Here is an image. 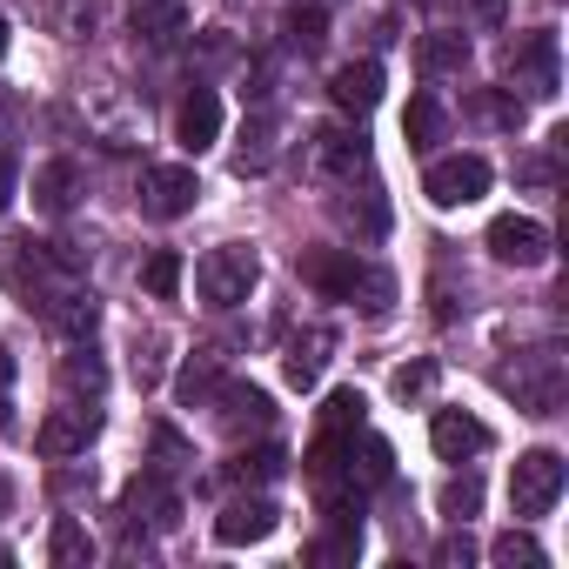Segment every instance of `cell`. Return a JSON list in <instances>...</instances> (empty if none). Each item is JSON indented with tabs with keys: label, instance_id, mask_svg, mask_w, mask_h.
Segmentation results:
<instances>
[{
	"label": "cell",
	"instance_id": "cell-1",
	"mask_svg": "<svg viewBox=\"0 0 569 569\" xmlns=\"http://www.w3.org/2000/svg\"><path fill=\"white\" fill-rule=\"evenodd\" d=\"M254 281H261V254L241 248V241L208 248V254L194 261V296H201L208 309H234V302H248V296H254Z\"/></svg>",
	"mask_w": 569,
	"mask_h": 569
},
{
	"label": "cell",
	"instance_id": "cell-2",
	"mask_svg": "<svg viewBox=\"0 0 569 569\" xmlns=\"http://www.w3.org/2000/svg\"><path fill=\"white\" fill-rule=\"evenodd\" d=\"M562 456L556 449H529V456H516V469H509V509L529 522V516H549L556 509V496H562Z\"/></svg>",
	"mask_w": 569,
	"mask_h": 569
},
{
	"label": "cell",
	"instance_id": "cell-3",
	"mask_svg": "<svg viewBox=\"0 0 569 569\" xmlns=\"http://www.w3.org/2000/svg\"><path fill=\"white\" fill-rule=\"evenodd\" d=\"M529 416H556V402H562V356L556 349H536V356H522L516 369H502L496 376Z\"/></svg>",
	"mask_w": 569,
	"mask_h": 569
},
{
	"label": "cell",
	"instance_id": "cell-4",
	"mask_svg": "<svg viewBox=\"0 0 569 569\" xmlns=\"http://www.w3.org/2000/svg\"><path fill=\"white\" fill-rule=\"evenodd\" d=\"M422 194H429L436 208H469V201L489 194V161H482V154H442V161L422 174Z\"/></svg>",
	"mask_w": 569,
	"mask_h": 569
},
{
	"label": "cell",
	"instance_id": "cell-5",
	"mask_svg": "<svg viewBox=\"0 0 569 569\" xmlns=\"http://www.w3.org/2000/svg\"><path fill=\"white\" fill-rule=\"evenodd\" d=\"M509 81L529 101H556V88H562V74H556V34H522L509 48Z\"/></svg>",
	"mask_w": 569,
	"mask_h": 569
},
{
	"label": "cell",
	"instance_id": "cell-6",
	"mask_svg": "<svg viewBox=\"0 0 569 569\" xmlns=\"http://www.w3.org/2000/svg\"><path fill=\"white\" fill-rule=\"evenodd\" d=\"M489 254L502 268H542L549 261V228L529 221V214H496L489 221Z\"/></svg>",
	"mask_w": 569,
	"mask_h": 569
},
{
	"label": "cell",
	"instance_id": "cell-7",
	"mask_svg": "<svg viewBox=\"0 0 569 569\" xmlns=\"http://www.w3.org/2000/svg\"><path fill=\"white\" fill-rule=\"evenodd\" d=\"M194 201H201L194 168H148V174H141V214H154V221H181Z\"/></svg>",
	"mask_w": 569,
	"mask_h": 569
},
{
	"label": "cell",
	"instance_id": "cell-8",
	"mask_svg": "<svg viewBox=\"0 0 569 569\" xmlns=\"http://www.w3.org/2000/svg\"><path fill=\"white\" fill-rule=\"evenodd\" d=\"M356 248H302L296 254V274L309 281L316 296H329V302H349V289H356Z\"/></svg>",
	"mask_w": 569,
	"mask_h": 569
},
{
	"label": "cell",
	"instance_id": "cell-9",
	"mask_svg": "<svg viewBox=\"0 0 569 569\" xmlns=\"http://www.w3.org/2000/svg\"><path fill=\"white\" fill-rule=\"evenodd\" d=\"M274 522H281V509H274L268 496H234V502L214 516V542H221V549L268 542V536H274Z\"/></svg>",
	"mask_w": 569,
	"mask_h": 569
},
{
	"label": "cell",
	"instance_id": "cell-10",
	"mask_svg": "<svg viewBox=\"0 0 569 569\" xmlns=\"http://www.w3.org/2000/svg\"><path fill=\"white\" fill-rule=\"evenodd\" d=\"M429 442H436V456H442V462H469V456H482V449H489V422H482V416H469V409H436Z\"/></svg>",
	"mask_w": 569,
	"mask_h": 569
},
{
	"label": "cell",
	"instance_id": "cell-11",
	"mask_svg": "<svg viewBox=\"0 0 569 569\" xmlns=\"http://www.w3.org/2000/svg\"><path fill=\"white\" fill-rule=\"evenodd\" d=\"M94 429H101V416H94V409H54V416L34 429V449L61 462V456H81V449L94 442Z\"/></svg>",
	"mask_w": 569,
	"mask_h": 569
},
{
	"label": "cell",
	"instance_id": "cell-12",
	"mask_svg": "<svg viewBox=\"0 0 569 569\" xmlns=\"http://www.w3.org/2000/svg\"><path fill=\"white\" fill-rule=\"evenodd\" d=\"M174 141H181L188 154H201V148L221 141V94H214V88H194V94L181 101V114H174Z\"/></svg>",
	"mask_w": 569,
	"mask_h": 569
},
{
	"label": "cell",
	"instance_id": "cell-13",
	"mask_svg": "<svg viewBox=\"0 0 569 569\" xmlns=\"http://www.w3.org/2000/svg\"><path fill=\"white\" fill-rule=\"evenodd\" d=\"M329 94H336L342 114H369V108L382 101V68H376V61H349V68L329 74Z\"/></svg>",
	"mask_w": 569,
	"mask_h": 569
},
{
	"label": "cell",
	"instance_id": "cell-14",
	"mask_svg": "<svg viewBox=\"0 0 569 569\" xmlns=\"http://www.w3.org/2000/svg\"><path fill=\"white\" fill-rule=\"evenodd\" d=\"M329 349H336L329 329H309L302 342H289V362H281V369H289V382H296V389H316L322 369H329Z\"/></svg>",
	"mask_w": 569,
	"mask_h": 569
},
{
	"label": "cell",
	"instance_id": "cell-15",
	"mask_svg": "<svg viewBox=\"0 0 569 569\" xmlns=\"http://www.w3.org/2000/svg\"><path fill=\"white\" fill-rule=\"evenodd\" d=\"M349 302H356L369 322H382V316L396 309V274H389V268H376V261H362V268H356V289H349Z\"/></svg>",
	"mask_w": 569,
	"mask_h": 569
},
{
	"label": "cell",
	"instance_id": "cell-16",
	"mask_svg": "<svg viewBox=\"0 0 569 569\" xmlns=\"http://www.w3.org/2000/svg\"><path fill=\"white\" fill-rule=\"evenodd\" d=\"M221 402H228V409H221V422H228V429H268V422H274V402H268L254 382H228V389H221Z\"/></svg>",
	"mask_w": 569,
	"mask_h": 569
},
{
	"label": "cell",
	"instance_id": "cell-17",
	"mask_svg": "<svg viewBox=\"0 0 569 569\" xmlns=\"http://www.w3.org/2000/svg\"><path fill=\"white\" fill-rule=\"evenodd\" d=\"M74 181H81L74 161H48V168L34 174V208H41V214H68V208H74Z\"/></svg>",
	"mask_w": 569,
	"mask_h": 569
},
{
	"label": "cell",
	"instance_id": "cell-18",
	"mask_svg": "<svg viewBox=\"0 0 569 569\" xmlns=\"http://www.w3.org/2000/svg\"><path fill=\"white\" fill-rule=\"evenodd\" d=\"M48 562H54V569H88V562H94V536H88L74 516H61L54 536H48Z\"/></svg>",
	"mask_w": 569,
	"mask_h": 569
},
{
	"label": "cell",
	"instance_id": "cell-19",
	"mask_svg": "<svg viewBox=\"0 0 569 569\" xmlns=\"http://www.w3.org/2000/svg\"><path fill=\"white\" fill-rule=\"evenodd\" d=\"M316 161H322L329 174H356V168H362V134H349V128H316Z\"/></svg>",
	"mask_w": 569,
	"mask_h": 569
},
{
	"label": "cell",
	"instance_id": "cell-20",
	"mask_svg": "<svg viewBox=\"0 0 569 569\" xmlns=\"http://www.w3.org/2000/svg\"><path fill=\"white\" fill-rule=\"evenodd\" d=\"M134 34H148L154 48H168V41L188 34V14L174 8V0H148V8H134Z\"/></svg>",
	"mask_w": 569,
	"mask_h": 569
},
{
	"label": "cell",
	"instance_id": "cell-21",
	"mask_svg": "<svg viewBox=\"0 0 569 569\" xmlns=\"http://www.w3.org/2000/svg\"><path fill=\"white\" fill-rule=\"evenodd\" d=\"M274 161V121L268 114H254L248 128H241V148H234V174H261Z\"/></svg>",
	"mask_w": 569,
	"mask_h": 569
},
{
	"label": "cell",
	"instance_id": "cell-22",
	"mask_svg": "<svg viewBox=\"0 0 569 569\" xmlns=\"http://www.w3.org/2000/svg\"><path fill=\"white\" fill-rule=\"evenodd\" d=\"M442 108H436V94H416L409 101V114H402V134H409V148H436L442 141Z\"/></svg>",
	"mask_w": 569,
	"mask_h": 569
},
{
	"label": "cell",
	"instance_id": "cell-23",
	"mask_svg": "<svg viewBox=\"0 0 569 569\" xmlns=\"http://www.w3.org/2000/svg\"><path fill=\"white\" fill-rule=\"evenodd\" d=\"M362 409H369L362 389H336V396L322 402V429H329V436H362Z\"/></svg>",
	"mask_w": 569,
	"mask_h": 569
},
{
	"label": "cell",
	"instance_id": "cell-24",
	"mask_svg": "<svg viewBox=\"0 0 569 569\" xmlns=\"http://www.w3.org/2000/svg\"><path fill=\"white\" fill-rule=\"evenodd\" d=\"M489 556L502 562V569H542L549 556H542V542L536 536H522V529H502L496 542H489Z\"/></svg>",
	"mask_w": 569,
	"mask_h": 569
},
{
	"label": "cell",
	"instance_id": "cell-25",
	"mask_svg": "<svg viewBox=\"0 0 569 569\" xmlns=\"http://www.w3.org/2000/svg\"><path fill=\"white\" fill-rule=\"evenodd\" d=\"M141 289H148V296H161V302H174V289H181V254H174V248L148 254V268H141Z\"/></svg>",
	"mask_w": 569,
	"mask_h": 569
},
{
	"label": "cell",
	"instance_id": "cell-26",
	"mask_svg": "<svg viewBox=\"0 0 569 569\" xmlns=\"http://www.w3.org/2000/svg\"><path fill=\"white\" fill-rule=\"evenodd\" d=\"M436 502H442V516H456V522H469V516L482 509V476H449Z\"/></svg>",
	"mask_w": 569,
	"mask_h": 569
},
{
	"label": "cell",
	"instance_id": "cell-27",
	"mask_svg": "<svg viewBox=\"0 0 569 569\" xmlns=\"http://www.w3.org/2000/svg\"><path fill=\"white\" fill-rule=\"evenodd\" d=\"M462 61H469V41H462V34H429V41H422V68H429V74H449V68H462Z\"/></svg>",
	"mask_w": 569,
	"mask_h": 569
},
{
	"label": "cell",
	"instance_id": "cell-28",
	"mask_svg": "<svg viewBox=\"0 0 569 569\" xmlns=\"http://www.w3.org/2000/svg\"><path fill=\"white\" fill-rule=\"evenodd\" d=\"M61 382H68V389H88V396H101L108 369H101V356H94V349H74V356L61 362Z\"/></svg>",
	"mask_w": 569,
	"mask_h": 569
},
{
	"label": "cell",
	"instance_id": "cell-29",
	"mask_svg": "<svg viewBox=\"0 0 569 569\" xmlns=\"http://www.w3.org/2000/svg\"><path fill=\"white\" fill-rule=\"evenodd\" d=\"M228 476H234V482H274V476H281V449H241V456L228 462Z\"/></svg>",
	"mask_w": 569,
	"mask_h": 569
},
{
	"label": "cell",
	"instance_id": "cell-30",
	"mask_svg": "<svg viewBox=\"0 0 569 569\" xmlns=\"http://www.w3.org/2000/svg\"><path fill=\"white\" fill-rule=\"evenodd\" d=\"M322 28H329V21H322V8H296V14H289V41H296L302 54H316V48L329 41Z\"/></svg>",
	"mask_w": 569,
	"mask_h": 569
},
{
	"label": "cell",
	"instance_id": "cell-31",
	"mask_svg": "<svg viewBox=\"0 0 569 569\" xmlns=\"http://www.w3.org/2000/svg\"><path fill=\"white\" fill-rule=\"evenodd\" d=\"M214 396V356H194L188 369H181V402L194 409V402H208Z\"/></svg>",
	"mask_w": 569,
	"mask_h": 569
},
{
	"label": "cell",
	"instance_id": "cell-32",
	"mask_svg": "<svg viewBox=\"0 0 569 569\" xmlns=\"http://www.w3.org/2000/svg\"><path fill=\"white\" fill-rule=\"evenodd\" d=\"M161 349H168L161 336H148V342H134V382H141V389H154V382H161Z\"/></svg>",
	"mask_w": 569,
	"mask_h": 569
},
{
	"label": "cell",
	"instance_id": "cell-33",
	"mask_svg": "<svg viewBox=\"0 0 569 569\" xmlns=\"http://www.w3.org/2000/svg\"><path fill=\"white\" fill-rule=\"evenodd\" d=\"M436 382V362H409V369H396V396L409 402V396H422Z\"/></svg>",
	"mask_w": 569,
	"mask_h": 569
},
{
	"label": "cell",
	"instance_id": "cell-34",
	"mask_svg": "<svg viewBox=\"0 0 569 569\" xmlns=\"http://www.w3.org/2000/svg\"><path fill=\"white\" fill-rule=\"evenodd\" d=\"M362 476H369V482H389V442L362 436Z\"/></svg>",
	"mask_w": 569,
	"mask_h": 569
},
{
	"label": "cell",
	"instance_id": "cell-35",
	"mask_svg": "<svg viewBox=\"0 0 569 569\" xmlns=\"http://www.w3.org/2000/svg\"><path fill=\"white\" fill-rule=\"evenodd\" d=\"M436 562H449V569H469V562H476V542H469V536H449V542L436 549Z\"/></svg>",
	"mask_w": 569,
	"mask_h": 569
},
{
	"label": "cell",
	"instance_id": "cell-36",
	"mask_svg": "<svg viewBox=\"0 0 569 569\" xmlns=\"http://www.w3.org/2000/svg\"><path fill=\"white\" fill-rule=\"evenodd\" d=\"M8 201H14V161L0 154V208H8Z\"/></svg>",
	"mask_w": 569,
	"mask_h": 569
},
{
	"label": "cell",
	"instance_id": "cell-37",
	"mask_svg": "<svg viewBox=\"0 0 569 569\" xmlns=\"http://www.w3.org/2000/svg\"><path fill=\"white\" fill-rule=\"evenodd\" d=\"M14 382V362H8V349H0V389H8Z\"/></svg>",
	"mask_w": 569,
	"mask_h": 569
},
{
	"label": "cell",
	"instance_id": "cell-38",
	"mask_svg": "<svg viewBox=\"0 0 569 569\" xmlns=\"http://www.w3.org/2000/svg\"><path fill=\"white\" fill-rule=\"evenodd\" d=\"M476 14H489V21H496V14H502V0H476Z\"/></svg>",
	"mask_w": 569,
	"mask_h": 569
},
{
	"label": "cell",
	"instance_id": "cell-39",
	"mask_svg": "<svg viewBox=\"0 0 569 569\" xmlns=\"http://www.w3.org/2000/svg\"><path fill=\"white\" fill-rule=\"evenodd\" d=\"M0 54H8V14H0Z\"/></svg>",
	"mask_w": 569,
	"mask_h": 569
},
{
	"label": "cell",
	"instance_id": "cell-40",
	"mask_svg": "<svg viewBox=\"0 0 569 569\" xmlns=\"http://www.w3.org/2000/svg\"><path fill=\"white\" fill-rule=\"evenodd\" d=\"M0 429H8V402H0Z\"/></svg>",
	"mask_w": 569,
	"mask_h": 569
}]
</instances>
